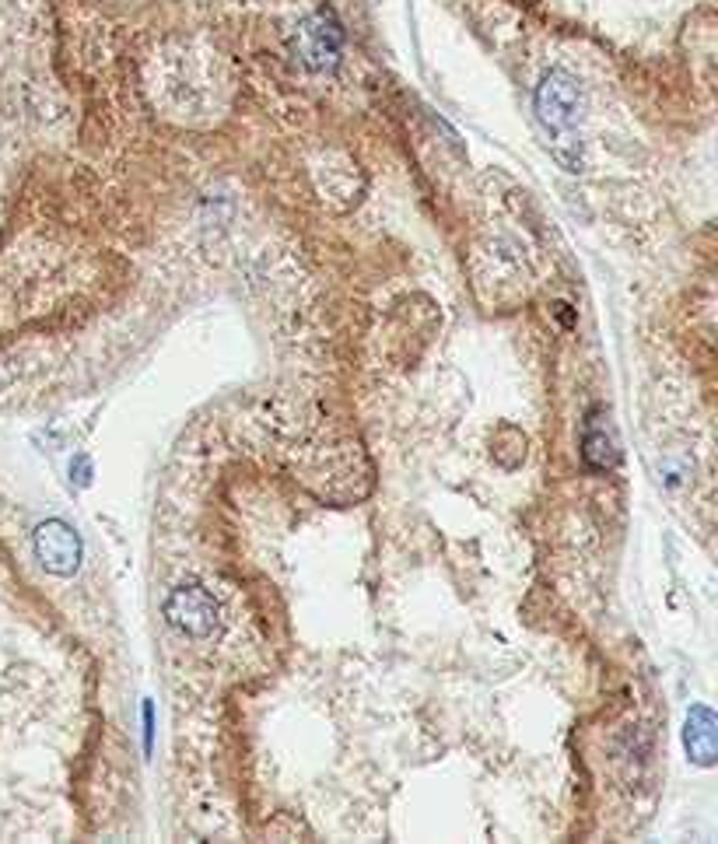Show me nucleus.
<instances>
[{
  "mask_svg": "<svg viewBox=\"0 0 718 844\" xmlns=\"http://www.w3.org/2000/svg\"><path fill=\"white\" fill-rule=\"evenodd\" d=\"M532 106H537L540 123L554 133V147H561L564 141H572V127L578 120L582 109V88L578 81L567 71H547L537 84V95H532Z\"/></svg>",
  "mask_w": 718,
  "mask_h": 844,
  "instance_id": "obj_1",
  "label": "nucleus"
},
{
  "mask_svg": "<svg viewBox=\"0 0 718 844\" xmlns=\"http://www.w3.org/2000/svg\"><path fill=\"white\" fill-rule=\"evenodd\" d=\"M344 54V25L330 8L312 11L309 19L295 32V57L302 60L309 71L326 74L340 63Z\"/></svg>",
  "mask_w": 718,
  "mask_h": 844,
  "instance_id": "obj_2",
  "label": "nucleus"
},
{
  "mask_svg": "<svg viewBox=\"0 0 718 844\" xmlns=\"http://www.w3.org/2000/svg\"><path fill=\"white\" fill-rule=\"evenodd\" d=\"M165 620L187 638H207L218 628V599L200 582H187L165 599Z\"/></svg>",
  "mask_w": 718,
  "mask_h": 844,
  "instance_id": "obj_3",
  "label": "nucleus"
},
{
  "mask_svg": "<svg viewBox=\"0 0 718 844\" xmlns=\"http://www.w3.org/2000/svg\"><path fill=\"white\" fill-rule=\"evenodd\" d=\"M32 550H36L39 564L57 579H71L81 568V536L60 519H46L32 533Z\"/></svg>",
  "mask_w": 718,
  "mask_h": 844,
  "instance_id": "obj_4",
  "label": "nucleus"
},
{
  "mask_svg": "<svg viewBox=\"0 0 718 844\" xmlns=\"http://www.w3.org/2000/svg\"><path fill=\"white\" fill-rule=\"evenodd\" d=\"M683 747H687V757L697 768H711L715 753H718V739H715V715L711 708L694 704L687 712V725H683Z\"/></svg>",
  "mask_w": 718,
  "mask_h": 844,
  "instance_id": "obj_5",
  "label": "nucleus"
},
{
  "mask_svg": "<svg viewBox=\"0 0 718 844\" xmlns=\"http://www.w3.org/2000/svg\"><path fill=\"white\" fill-rule=\"evenodd\" d=\"M582 455H586V466H589V469H610V466L617 463L613 438H610V431L599 425L596 417L589 420L586 438H582Z\"/></svg>",
  "mask_w": 718,
  "mask_h": 844,
  "instance_id": "obj_6",
  "label": "nucleus"
}]
</instances>
